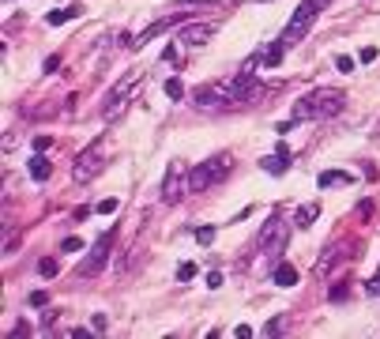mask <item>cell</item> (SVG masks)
Wrapping results in <instances>:
<instances>
[{
    "label": "cell",
    "instance_id": "1f68e13d",
    "mask_svg": "<svg viewBox=\"0 0 380 339\" xmlns=\"http://www.w3.org/2000/svg\"><path fill=\"white\" fill-rule=\"evenodd\" d=\"M91 325H94V332H106V325H109V320H106V313H94V320H91Z\"/></svg>",
    "mask_w": 380,
    "mask_h": 339
},
{
    "label": "cell",
    "instance_id": "5bb4252c",
    "mask_svg": "<svg viewBox=\"0 0 380 339\" xmlns=\"http://www.w3.org/2000/svg\"><path fill=\"white\" fill-rule=\"evenodd\" d=\"M286 163H290V151H286V143H279V151L268 158H260V166L268 170V174H286Z\"/></svg>",
    "mask_w": 380,
    "mask_h": 339
},
{
    "label": "cell",
    "instance_id": "e575fe53",
    "mask_svg": "<svg viewBox=\"0 0 380 339\" xmlns=\"http://www.w3.org/2000/svg\"><path fill=\"white\" fill-rule=\"evenodd\" d=\"M50 143H53L50 136H38V140H34V151H50Z\"/></svg>",
    "mask_w": 380,
    "mask_h": 339
},
{
    "label": "cell",
    "instance_id": "9a60e30c",
    "mask_svg": "<svg viewBox=\"0 0 380 339\" xmlns=\"http://www.w3.org/2000/svg\"><path fill=\"white\" fill-rule=\"evenodd\" d=\"M30 177H34V181H50V174H53V163H50V158H45L42 155V151H38V155L34 158H30Z\"/></svg>",
    "mask_w": 380,
    "mask_h": 339
},
{
    "label": "cell",
    "instance_id": "603a6c76",
    "mask_svg": "<svg viewBox=\"0 0 380 339\" xmlns=\"http://www.w3.org/2000/svg\"><path fill=\"white\" fill-rule=\"evenodd\" d=\"M117 207H120V200H117V196H109V200H102V204L94 207V212H98V215H113Z\"/></svg>",
    "mask_w": 380,
    "mask_h": 339
},
{
    "label": "cell",
    "instance_id": "52a82bcc",
    "mask_svg": "<svg viewBox=\"0 0 380 339\" xmlns=\"http://www.w3.org/2000/svg\"><path fill=\"white\" fill-rule=\"evenodd\" d=\"M286 238H290V223H282L279 215H271V219L260 226V234H256V245H260L264 260H279V256L286 253Z\"/></svg>",
    "mask_w": 380,
    "mask_h": 339
},
{
    "label": "cell",
    "instance_id": "484cf974",
    "mask_svg": "<svg viewBox=\"0 0 380 339\" xmlns=\"http://www.w3.org/2000/svg\"><path fill=\"white\" fill-rule=\"evenodd\" d=\"M192 276H196V264H181L177 268V282H189Z\"/></svg>",
    "mask_w": 380,
    "mask_h": 339
},
{
    "label": "cell",
    "instance_id": "7c38bea8",
    "mask_svg": "<svg viewBox=\"0 0 380 339\" xmlns=\"http://www.w3.org/2000/svg\"><path fill=\"white\" fill-rule=\"evenodd\" d=\"M282 53H286V50H282V42H279V38H275V42L268 45V50H260V53L253 56V61L245 64V68H279Z\"/></svg>",
    "mask_w": 380,
    "mask_h": 339
},
{
    "label": "cell",
    "instance_id": "9c48e42d",
    "mask_svg": "<svg viewBox=\"0 0 380 339\" xmlns=\"http://www.w3.org/2000/svg\"><path fill=\"white\" fill-rule=\"evenodd\" d=\"M189 170H184V163H169L166 177H162V204H181L184 196H189Z\"/></svg>",
    "mask_w": 380,
    "mask_h": 339
},
{
    "label": "cell",
    "instance_id": "f546056e",
    "mask_svg": "<svg viewBox=\"0 0 380 339\" xmlns=\"http://www.w3.org/2000/svg\"><path fill=\"white\" fill-rule=\"evenodd\" d=\"M366 294H373V298H380V271H377V276H373V279H369V282H366Z\"/></svg>",
    "mask_w": 380,
    "mask_h": 339
},
{
    "label": "cell",
    "instance_id": "7a4b0ae2",
    "mask_svg": "<svg viewBox=\"0 0 380 339\" xmlns=\"http://www.w3.org/2000/svg\"><path fill=\"white\" fill-rule=\"evenodd\" d=\"M346 106V94L339 91V87H317V91H309L305 99L294 102V125L297 121H324V117H335V113H343Z\"/></svg>",
    "mask_w": 380,
    "mask_h": 339
},
{
    "label": "cell",
    "instance_id": "8992f818",
    "mask_svg": "<svg viewBox=\"0 0 380 339\" xmlns=\"http://www.w3.org/2000/svg\"><path fill=\"white\" fill-rule=\"evenodd\" d=\"M106 163H109V140H106V136H98V140H94L91 147H87L83 155L76 158V166H72V177H76L79 185H91L94 177L106 170Z\"/></svg>",
    "mask_w": 380,
    "mask_h": 339
},
{
    "label": "cell",
    "instance_id": "f1b7e54d",
    "mask_svg": "<svg viewBox=\"0 0 380 339\" xmlns=\"http://www.w3.org/2000/svg\"><path fill=\"white\" fill-rule=\"evenodd\" d=\"M45 302H50V294H45V290H34V294H30V305H34V309H42Z\"/></svg>",
    "mask_w": 380,
    "mask_h": 339
},
{
    "label": "cell",
    "instance_id": "83f0119b",
    "mask_svg": "<svg viewBox=\"0 0 380 339\" xmlns=\"http://www.w3.org/2000/svg\"><path fill=\"white\" fill-rule=\"evenodd\" d=\"M282 320H286V317H275V320H268V325H264V336H279V332H282Z\"/></svg>",
    "mask_w": 380,
    "mask_h": 339
},
{
    "label": "cell",
    "instance_id": "d4e9b609",
    "mask_svg": "<svg viewBox=\"0 0 380 339\" xmlns=\"http://www.w3.org/2000/svg\"><path fill=\"white\" fill-rule=\"evenodd\" d=\"M79 249H83V241H79V238H64L61 241V253H79Z\"/></svg>",
    "mask_w": 380,
    "mask_h": 339
},
{
    "label": "cell",
    "instance_id": "277c9868",
    "mask_svg": "<svg viewBox=\"0 0 380 339\" xmlns=\"http://www.w3.org/2000/svg\"><path fill=\"white\" fill-rule=\"evenodd\" d=\"M140 79H143V72H140V68H128L125 76H120L117 83H113L106 106H102V121H120V117H125V110L136 102V87H140Z\"/></svg>",
    "mask_w": 380,
    "mask_h": 339
},
{
    "label": "cell",
    "instance_id": "cb8c5ba5",
    "mask_svg": "<svg viewBox=\"0 0 380 339\" xmlns=\"http://www.w3.org/2000/svg\"><path fill=\"white\" fill-rule=\"evenodd\" d=\"M196 241H200V245H211V241H215V226H200Z\"/></svg>",
    "mask_w": 380,
    "mask_h": 339
},
{
    "label": "cell",
    "instance_id": "4dcf8cb0",
    "mask_svg": "<svg viewBox=\"0 0 380 339\" xmlns=\"http://www.w3.org/2000/svg\"><path fill=\"white\" fill-rule=\"evenodd\" d=\"M27 336H30V328H27V325H23V320H19V325L12 328V336H8V339H27Z\"/></svg>",
    "mask_w": 380,
    "mask_h": 339
},
{
    "label": "cell",
    "instance_id": "d590c367",
    "mask_svg": "<svg viewBox=\"0 0 380 339\" xmlns=\"http://www.w3.org/2000/svg\"><path fill=\"white\" fill-rule=\"evenodd\" d=\"M42 68H45V72H50V76H53V72H56V68H61V56H50V61H45V64H42Z\"/></svg>",
    "mask_w": 380,
    "mask_h": 339
},
{
    "label": "cell",
    "instance_id": "ba28073f",
    "mask_svg": "<svg viewBox=\"0 0 380 339\" xmlns=\"http://www.w3.org/2000/svg\"><path fill=\"white\" fill-rule=\"evenodd\" d=\"M113 241H117V230L98 234V241L91 245L87 260L79 264V271H76L79 279H94V276H102V271H106V264H109V256H113Z\"/></svg>",
    "mask_w": 380,
    "mask_h": 339
},
{
    "label": "cell",
    "instance_id": "4fadbf2b",
    "mask_svg": "<svg viewBox=\"0 0 380 339\" xmlns=\"http://www.w3.org/2000/svg\"><path fill=\"white\" fill-rule=\"evenodd\" d=\"M339 260H350V253H346V245H343V241H339V245H331V249H328V256H320V260H317V276H320V279L331 276Z\"/></svg>",
    "mask_w": 380,
    "mask_h": 339
},
{
    "label": "cell",
    "instance_id": "ac0fdd59",
    "mask_svg": "<svg viewBox=\"0 0 380 339\" xmlns=\"http://www.w3.org/2000/svg\"><path fill=\"white\" fill-rule=\"evenodd\" d=\"M317 215H320V204H305V207H297V215H294L297 230H309V226L317 223Z\"/></svg>",
    "mask_w": 380,
    "mask_h": 339
},
{
    "label": "cell",
    "instance_id": "3957f363",
    "mask_svg": "<svg viewBox=\"0 0 380 339\" xmlns=\"http://www.w3.org/2000/svg\"><path fill=\"white\" fill-rule=\"evenodd\" d=\"M331 4V0H302V4L294 8V15H290V23L282 27V34H279V42H282V50H294L297 42H302L305 34L313 30V23H317V15L324 12V8Z\"/></svg>",
    "mask_w": 380,
    "mask_h": 339
},
{
    "label": "cell",
    "instance_id": "5b68a950",
    "mask_svg": "<svg viewBox=\"0 0 380 339\" xmlns=\"http://www.w3.org/2000/svg\"><path fill=\"white\" fill-rule=\"evenodd\" d=\"M230 170H233V158L226 155V151H218L215 158H207V163H200L196 170H189V189L192 192L215 189V185H222L226 177H230Z\"/></svg>",
    "mask_w": 380,
    "mask_h": 339
},
{
    "label": "cell",
    "instance_id": "2e32d148",
    "mask_svg": "<svg viewBox=\"0 0 380 339\" xmlns=\"http://www.w3.org/2000/svg\"><path fill=\"white\" fill-rule=\"evenodd\" d=\"M271 282H275V287H294V282H297V268H294V264H275Z\"/></svg>",
    "mask_w": 380,
    "mask_h": 339
},
{
    "label": "cell",
    "instance_id": "e0dca14e",
    "mask_svg": "<svg viewBox=\"0 0 380 339\" xmlns=\"http://www.w3.org/2000/svg\"><path fill=\"white\" fill-rule=\"evenodd\" d=\"M317 185H320V189H339V185H354V177L343 174V170H328V174L317 177Z\"/></svg>",
    "mask_w": 380,
    "mask_h": 339
},
{
    "label": "cell",
    "instance_id": "d6a6232c",
    "mask_svg": "<svg viewBox=\"0 0 380 339\" xmlns=\"http://www.w3.org/2000/svg\"><path fill=\"white\" fill-rule=\"evenodd\" d=\"M377 61V45H366V50H361V64H373Z\"/></svg>",
    "mask_w": 380,
    "mask_h": 339
},
{
    "label": "cell",
    "instance_id": "ffe728a7",
    "mask_svg": "<svg viewBox=\"0 0 380 339\" xmlns=\"http://www.w3.org/2000/svg\"><path fill=\"white\" fill-rule=\"evenodd\" d=\"M56 271H61V264H56V260H50V256H45L42 264H38V276H42V279H53Z\"/></svg>",
    "mask_w": 380,
    "mask_h": 339
},
{
    "label": "cell",
    "instance_id": "d6986e66",
    "mask_svg": "<svg viewBox=\"0 0 380 339\" xmlns=\"http://www.w3.org/2000/svg\"><path fill=\"white\" fill-rule=\"evenodd\" d=\"M76 15H79V8H56V12L45 15V23H50V27H61V23L76 19Z\"/></svg>",
    "mask_w": 380,
    "mask_h": 339
},
{
    "label": "cell",
    "instance_id": "44dd1931",
    "mask_svg": "<svg viewBox=\"0 0 380 339\" xmlns=\"http://www.w3.org/2000/svg\"><path fill=\"white\" fill-rule=\"evenodd\" d=\"M328 298H331V302H346V298H350V282H335Z\"/></svg>",
    "mask_w": 380,
    "mask_h": 339
},
{
    "label": "cell",
    "instance_id": "7402d4cb",
    "mask_svg": "<svg viewBox=\"0 0 380 339\" xmlns=\"http://www.w3.org/2000/svg\"><path fill=\"white\" fill-rule=\"evenodd\" d=\"M166 94H169V99H184V83H181V79H166Z\"/></svg>",
    "mask_w": 380,
    "mask_h": 339
},
{
    "label": "cell",
    "instance_id": "8fae6325",
    "mask_svg": "<svg viewBox=\"0 0 380 339\" xmlns=\"http://www.w3.org/2000/svg\"><path fill=\"white\" fill-rule=\"evenodd\" d=\"M184 19V12H173V15H166V19H158V23H151L147 30H140L136 34V42H132V50H140V45H147V42H155L158 34H166L169 27H177V23Z\"/></svg>",
    "mask_w": 380,
    "mask_h": 339
},
{
    "label": "cell",
    "instance_id": "836d02e7",
    "mask_svg": "<svg viewBox=\"0 0 380 339\" xmlns=\"http://www.w3.org/2000/svg\"><path fill=\"white\" fill-rule=\"evenodd\" d=\"M207 287H211V290L222 287V271H211V276H207Z\"/></svg>",
    "mask_w": 380,
    "mask_h": 339
},
{
    "label": "cell",
    "instance_id": "6da1fadb",
    "mask_svg": "<svg viewBox=\"0 0 380 339\" xmlns=\"http://www.w3.org/2000/svg\"><path fill=\"white\" fill-rule=\"evenodd\" d=\"M256 94H260L256 72L241 68V72H233V76H226V79H215V83H207V87H196L192 102H196L200 110H204V106L211 110V106H237V102H253Z\"/></svg>",
    "mask_w": 380,
    "mask_h": 339
},
{
    "label": "cell",
    "instance_id": "4316f807",
    "mask_svg": "<svg viewBox=\"0 0 380 339\" xmlns=\"http://www.w3.org/2000/svg\"><path fill=\"white\" fill-rule=\"evenodd\" d=\"M335 68H339V72H354V56L339 53V56H335Z\"/></svg>",
    "mask_w": 380,
    "mask_h": 339
},
{
    "label": "cell",
    "instance_id": "30bf717a",
    "mask_svg": "<svg viewBox=\"0 0 380 339\" xmlns=\"http://www.w3.org/2000/svg\"><path fill=\"white\" fill-rule=\"evenodd\" d=\"M215 30H218V23H184V27L177 30V42H184V45H207L215 38Z\"/></svg>",
    "mask_w": 380,
    "mask_h": 339
},
{
    "label": "cell",
    "instance_id": "8d00e7d4",
    "mask_svg": "<svg viewBox=\"0 0 380 339\" xmlns=\"http://www.w3.org/2000/svg\"><path fill=\"white\" fill-rule=\"evenodd\" d=\"M53 320H56V309H50V313H45V317H42V328H45V332H50V328H53Z\"/></svg>",
    "mask_w": 380,
    "mask_h": 339
}]
</instances>
